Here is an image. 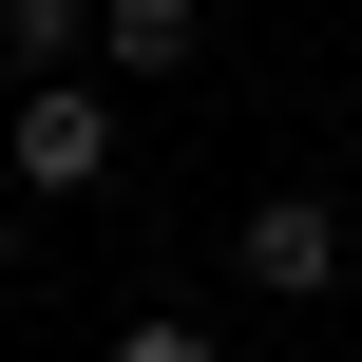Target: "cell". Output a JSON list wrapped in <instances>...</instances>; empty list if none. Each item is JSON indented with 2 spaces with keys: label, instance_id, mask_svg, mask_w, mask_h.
<instances>
[{
  "label": "cell",
  "instance_id": "cell-1",
  "mask_svg": "<svg viewBox=\"0 0 362 362\" xmlns=\"http://www.w3.org/2000/svg\"><path fill=\"white\" fill-rule=\"evenodd\" d=\"M0 153H19V191H115V76H19V115H0Z\"/></svg>",
  "mask_w": 362,
  "mask_h": 362
},
{
  "label": "cell",
  "instance_id": "cell-2",
  "mask_svg": "<svg viewBox=\"0 0 362 362\" xmlns=\"http://www.w3.org/2000/svg\"><path fill=\"white\" fill-rule=\"evenodd\" d=\"M248 286H267V305H325V286H344V210H325V191H267V210H248Z\"/></svg>",
  "mask_w": 362,
  "mask_h": 362
},
{
  "label": "cell",
  "instance_id": "cell-3",
  "mask_svg": "<svg viewBox=\"0 0 362 362\" xmlns=\"http://www.w3.org/2000/svg\"><path fill=\"white\" fill-rule=\"evenodd\" d=\"M95 57L115 76H191L210 57V0H95Z\"/></svg>",
  "mask_w": 362,
  "mask_h": 362
},
{
  "label": "cell",
  "instance_id": "cell-4",
  "mask_svg": "<svg viewBox=\"0 0 362 362\" xmlns=\"http://www.w3.org/2000/svg\"><path fill=\"white\" fill-rule=\"evenodd\" d=\"M0 57H19V76H76V57H95V0H0Z\"/></svg>",
  "mask_w": 362,
  "mask_h": 362
},
{
  "label": "cell",
  "instance_id": "cell-5",
  "mask_svg": "<svg viewBox=\"0 0 362 362\" xmlns=\"http://www.w3.org/2000/svg\"><path fill=\"white\" fill-rule=\"evenodd\" d=\"M95 362H229V344H210V325H115Z\"/></svg>",
  "mask_w": 362,
  "mask_h": 362
}]
</instances>
